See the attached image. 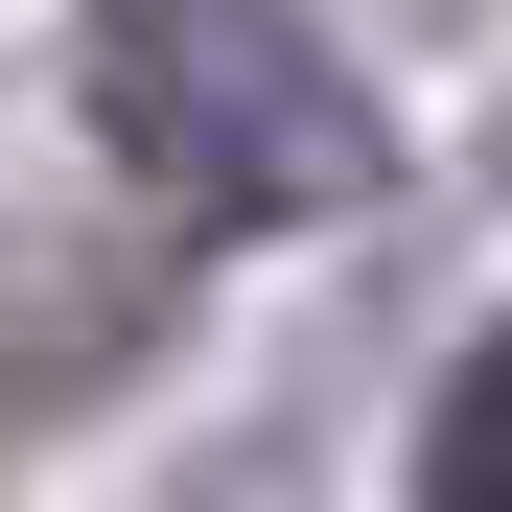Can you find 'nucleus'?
<instances>
[{
	"instance_id": "nucleus-1",
	"label": "nucleus",
	"mask_w": 512,
	"mask_h": 512,
	"mask_svg": "<svg viewBox=\"0 0 512 512\" xmlns=\"http://www.w3.org/2000/svg\"><path fill=\"white\" fill-rule=\"evenodd\" d=\"M70 94H94L117 187L187 210V233H303V210L396 187L350 47H326L303 0H94V24H70Z\"/></svg>"
},
{
	"instance_id": "nucleus-2",
	"label": "nucleus",
	"mask_w": 512,
	"mask_h": 512,
	"mask_svg": "<svg viewBox=\"0 0 512 512\" xmlns=\"http://www.w3.org/2000/svg\"><path fill=\"white\" fill-rule=\"evenodd\" d=\"M419 512H512V326L443 373V419H419Z\"/></svg>"
}]
</instances>
